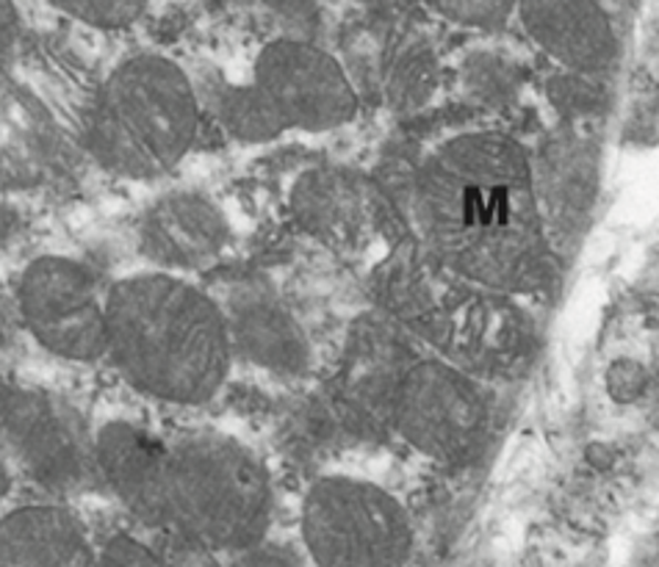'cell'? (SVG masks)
Masks as SVG:
<instances>
[{
	"instance_id": "cell-11",
	"label": "cell",
	"mask_w": 659,
	"mask_h": 567,
	"mask_svg": "<svg viewBox=\"0 0 659 567\" xmlns=\"http://www.w3.org/2000/svg\"><path fill=\"white\" fill-rule=\"evenodd\" d=\"M513 18L563 73L598 75L618 62V31L602 0H519Z\"/></svg>"
},
{
	"instance_id": "cell-16",
	"label": "cell",
	"mask_w": 659,
	"mask_h": 567,
	"mask_svg": "<svg viewBox=\"0 0 659 567\" xmlns=\"http://www.w3.org/2000/svg\"><path fill=\"white\" fill-rule=\"evenodd\" d=\"M438 81V64L430 48L421 42H405L391 53L386 70L388 97L397 108H419L427 97H432Z\"/></svg>"
},
{
	"instance_id": "cell-18",
	"label": "cell",
	"mask_w": 659,
	"mask_h": 567,
	"mask_svg": "<svg viewBox=\"0 0 659 567\" xmlns=\"http://www.w3.org/2000/svg\"><path fill=\"white\" fill-rule=\"evenodd\" d=\"M56 12L95 31H125L145 18L150 0H48Z\"/></svg>"
},
{
	"instance_id": "cell-10",
	"label": "cell",
	"mask_w": 659,
	"mask_h": 567,
	"mask_svg": "<svg viewBox=\"0 0 659 567\" xmlns=\"http://www.w3.org/2000/svg\"><path fill=\"white\" fill-rule=\"evenodd\" d=\"M136 246L147 269L191 277L224 261L233 246V224L213 197L186 189L169 191L139 217Z\"/></svg>"
},
{
	"instance_id": "cell-5",
	"label": "cell",
	"mask_w": 659,
	"mask_h": 567,
	"mask_svg": "<svg viewBox=\"0 0 659 567\" xmlns=\"http://www.w3.org/2000/svg\"><path fill=\"white\" fill-rule=\"evenodd\" d=\"M202 114L189 70L164 53H134L97 90L84 147L114 178L158 180L195 150Z\"/></svg>"
},
{
	"instance_id": "cell-8",
	"label": "cell",
	"mask_w": 659,
	"mask_h": 567,
	"mask_svg": "<svg viewBox=\"0 0 659 567\" xmlns=\"http://www.w3.org/2000/svg\"><path fill=\"white\" fill-rule=\"evenodd\" d=\"M18 311L31 338L70 363L106 357V291L86 263L40 255L18 280Z\"/></svg>"
},
{
	"instance_id": "cell-1",
	"label": "cell",
	"mask_w": 659,
	"mask_h": 567,
	"mask_svg": "<svg viewBox=\"0 0 659 567\" xmlns=\"http://www.w3.org/2000/svg\"><path fill=\"white\" fill-rule=\"evenodd\" d=\"M410 217L427 255L496 294H532L552 274V233L535 161L499 130H463L430 150L410 186Z\"/></svg>"
},
{
	"instance_id": "cell-20",
	"label": "cell",
	"mask_w": 659,
	"mask_h": 567,
	"mask_svg": "<svg viewBox=\"0 0 659 567\" xmlns=\"http://www.w3.org/2000/svg\"><path fill=\"white\" fill-rule=\"evenodd\" d=\"M228 559L230 561H224L222 567H311L307 559H300V556L291 554L289 548H280V545H269L266 539L244 550H236Z\"/></svg>"
},
{
	"instance_id": "cell-15",
	"label": "cell",
	"mask_w": 659,
	"mask_h": 567,
	"mask_svg": "<svg viewBox=\"0 0 659 567\" xmlns=\"http://www.w3.org/2000/svg\"><path fill=\"white\" fill-rule=\"evenodd\" d=\"M161 543H147L136 534H112L97 548L101 567H222V556L184 543L178 537L158 534Z\"/></svg>"
},
{
	"instance_id": "cell-7",
	"label": "cell",
	"mask_w": 659,
	"mask_h": 567,
	"mask_svg": "<svg viewBox=\"0 0 659 567\" xmlns=\"http://www.w3.org/2000/svg\"><path fill=\"white\" fill-rule=\"evenodd\" d=\"M388 429L438 465H466L485 445L491 405L474 374L443 357L405 363Z\"/></svg>"
},
{
	"instance_id": "cell-3",
	"label": "cell",
	"mask_w": 659,
	"mask_h": 567,
	"mask_svg": "<svg viewBox=\"0 0 659 567\" xmlns=\"http://www.w3.org/2000/svg\"><path fill=\"white\" fill-rule=\"evenodd\" d=\"M274 487L250 443L219 429L164 438L136 521L211 554L230 556L266 539Z\"/></svg>"
},
{
	"instance_id": "cell-6",
	"label": "cell",
	"mask_w": 659,
	"mask_h": 567,
	"mask_svg": "<svg viewBox=\"0 0 659 567\" xmlns=\"http://www.w3.org/2000/svg\"><path fill=\"white\" fill-rule=\"evenodd\" d=\"M300 539L311 567H405L414 523L383 484L327 473L302 495Z\"/></svg>"
},
{
	"instance_id": "cell-19",
	"label": "cell",
	"mask_w": 659,
	"mask_h": 567,
	"mask_svg": "<svg viewBox=\"0 0 659 567\" xmlns=\"http://www.w3.org/2000/svg\"><path fill=\"white\" fill-rule=\"evenodd\" d=\"M274 20L285 29V34L311 36L322 14V0H258Z\"/></svg>"
},
{
	"instance_id": "cell-14",
	"label": "cell",
	"mask_w": 659,
	"mask_h": 567,
	"mask_svg": "<svg viewBox=\"0 0 659 567\" xmlns=\"http://www.w3.org/2000/svg\"><path fill=\"white\" fill-rule=\"evenodd\" d=\"M369 197L358 175L338 167L305 169L289 195L291 217L302 233L324 244H353L366 224Z\"/></svg>"
},
{
	"instance_id": "cell-2",
	"label": "cell",
	"mask_w": 659,
	"mask_h": 567,
	"mask_svg": "<svg viewBox=\"0 0 659 567\" xmlns=\"http://www.w3.org/2000/svg\"><path fill=\"white\" fill-rule=\"evenodd\" d=\"M106 357L130 388L172 407L217 399L236 360L217 296L158 269L106 288Z\"/></svg>"
},
{
	"instance_id": "cell-22",
	"label": "cell",
	"mask_w": 659,
	"mask_h": 567,
	"mask_svg": "<svg viewBox=\"0 0 659 567\" xmlns=\"http://www.w3.org/2000/svg\"><path fill=\"white\" fill-rule=\"evenodd\" d=\"M9 493H12V471H9L3 454H0V501L7 498Z\"/></svg>"
},
{
	"instance_id": "cell-13",
	"label": "cell",
	"mask_w": 659,
	"mask_h": 567,
	"mask_svg": "<svg viewBox=\"0 0 659 567\" xmlns=\"http://www.w3.org/2000/svg\"><path fill=\"white\" fill-rule=\"evenodd\" d=\"M0 567H101V559L73 512L31 504L0 521Z\"/></svg>"
},
{
	"instance_id": "cell-12",
	"label": "cell",
	"mask_w": 659,
	"mask_h": 567,
	"mask_svg": "<svg viewBox=\"0 0 659 567\" xmlns=\"http://www.w3.org/2000/svg\"><path fill=\"white\" fill-rule=\"evenodd\" d=\"M219 305L228 324L233 357L278 377H302L311 371V344L300 322L266 283L241 280L224 300H219Z\"/></svg>"
},
{
	"instance_id": "cell-17",
	"label": "cell",
	"mask_w": 659,
	"mask_h": 567,
	"mask_svg": "<svg viewBox=\"0 0 659 567\" xmlns=\"http://www.w3.org/2000/svg\"><path fill=\"white\" fill-rule=\"evenodd\" d=\"M425 12L469 31H499L513 20L519 0H416Z\"/></svg>"
},
{
	"instance_id": "cell-9",
	"label": "cell",
	"mask_w": 659,
	"mask_h": 567,
	"mask_svg": "<svg viewBox=\"0 0 659 567\" xmlns=\"http://www.w3.org/2000/svg\"><path fill=\"white\" fill-rule=\"evenodd\" d=\"M0 440L51 493H73L95 476L92 443L79 432L73 416L42 390L0 385Z\"/></svg>"
},
{
	"instance_id": "cell-21",
	"label": "cell",
	"mask_w": 659,
	"mask_h": 567,
	"mask_svg": "<svg viewBox=\"0 0 659 567\" xmlns=\"http://www.w3.org/2000/svg\"><path fill=\"white\" fill-rule=\"evenodd\" d=\"M20 40L18 0H0V70L7 67Z\"/></svg>"
},
{
	"instance_id": "cell-4",
	"label": "cell",
	"mask_w": 659,
	"mask_h": 567,
	"mask_svg": "<svg viewBox=\"0 0 659 567\" xmlns=\"http://www.w3.org/2000/svg\"><path fill=\"white\" fill-rule=\"evenodd\" d=\"M202 112L244 145H266L285 134H333L358 117L353 78L311 36L266 40L241 75H213L197 84Z\"/></svg>"
}]
</instances>
